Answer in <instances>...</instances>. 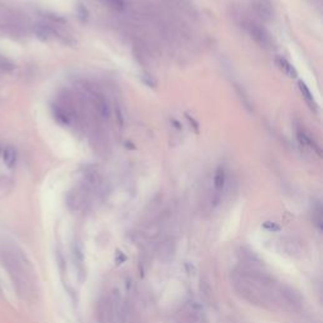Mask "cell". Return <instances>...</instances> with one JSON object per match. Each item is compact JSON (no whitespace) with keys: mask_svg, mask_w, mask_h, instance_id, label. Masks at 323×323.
Returning <instances> with one entry per match:
<instances>
[{"mask_svg":"<svg viewBox=\"0 0 323 323\" xmlns=\"http://www.w3.org/2000/svg\"><path fill=\"white\" fill-rule=\"evenodd\" d=\"M231 282L235 291L244 301L258 307L285 312H298L303 307V299L295 289L278 282L255 263L234 269Z\"/></svg>","mask_w":323,"mask_h":323,"instance_id":"cell-1","label":"cell"},{"mask_svg":"<svg viewBox=\"0 0 323 323\" xmlns=\"http://www.w3.org/2000/svg\"><path fill=\"white\" fill-rule=\"evenodd\" d=\"M0 260L16 294L23 301L34 302L38 297L37 275L31 260L22 247L13 242H3L0 247Z\"/></svg>","mask_w":323,"mask_h":323,"instance_id":"cell-2","label":"cell"},{"mask_svg":"<svg viewBox=\"0 0 323 323\" xmlns=\"http://www.w3.org/2000/svg\"><path fill=\"white\" fill-rule=\"evenodd\" d=\"M96 317L98 323H113L115 318V307L113 299L102 297L96 307Z\"/></svg>","mask_w":323,"mask_h":323,"instance_id":"cell-3","label":"cell"},{"mask_svg":"<svg viewBox=\"0 0 323 323\" xmlns=\"http://www.w3.org/2000/svg\"><path fill=\"white\" fill-rule=\"evenodd\" d=\"M245 28H246V32L249 33V35L259 46L264 48H269L272 46V38H270L269 33L266 32L263 27H260L259 24L254 22H247L245 24Z\"/></svg>","mask_w":323,"mask_h":323,"instance_id":"cell-4","label":"cell"},{"mask_svg":"<svg viewBox=\"0 0 323 323\" xmlns=\"http://www.w3.org/2000/svg\"><path fill=\"white\" fill-rule=\"evenodd\" d=\"M254 8L257 10L264 20H270L274 16V9H273L272 4L269 0H255L254 1Z\"/></svg>","mask_w":323,"mask_h":323,"instance_id":"cell-5","label":"cell"},{"mask_svg":"<svg viewBox=\"0 0 323 323\" xmlns=\"http://www.w3.org/2000/svg\"><path fill=\"white\" fill-rule=\"evenodd\" d=\"M297 139L302 146L310 149V150H316L318 154H321L320 146L317 145L316 143H314V140L310 138L309 134H308L304 129H302V128H298L297 129Z\"/></svg>","mask_w":323,"mask_h":323,"instance_id":"cell-6","label":"cell"},{"mask_svg":"<svg viewBox=\"0 0 323 323\" xmlns=\"http://www.w3.org/2000/svg\"><path fill=\"white\" fill-rule=\"evenodd\" d=\"M226 183V173L224 167H217L215 172V176H213V187H215L216 196L219 197L221 194L222 190L225 187Z\"/></svg>","mask_w":323,"mask_h":323,"instance_id":"cell-7","label":"cell"},{"mask_svg":"<svg viewBox=\"0 0 323 323\" xmlns=\"http://www.w3.org/2000/svg\"><path fill=\"white\" fill-rule=\"evenodd\" d=\"M275 64H276V66H278L279 68H280V70H282L283 72L285 73V75H287V76H289V77H297L298 76V73H297V71H295L294 67L291 66V65L289 64L288 61L285 60V58L276 57L275 58Z\"/></svg>","mask_w":323,"mask_h":323,"instance_id":"cell-8","label":"cell"},{"mask_svg":"<svg viewBox=\"0 0 323 323\" xmlns=\"http://www.w3.org/2000/svg\"><path fill=\"white\" fill-rule=\"evenodd\" d=\"M34 33L42 41H48L52 37V34H53V29L49 26H47V24L39 23V24H35L34 26Z\"/></svg>","mask_w":323,"mask_h":323,"instance_id":"cell-9","label":"cell"},{"mask_svg":"<svg viewBox=\"0 0 323 323\" xmlns=\"http://www.w3.org/2000/svg\"><path fill=\"white\" fill-rule=\"evenodd\" d=\"M16 158H18V157H16V150L13 146H7V148L4 149L3 159L8 168H13L16 163Z\"/></svg>","mask_w":323,"mask_h":323,"instance_id":"cell-10","label":"cell"},{"mask_svg":"<svg viewBox=\"0 0 323 323\" xmlns=\"http://www.w3.org/2000/svg\"><path fill=\"white\" fill-rule=\"evenodd\" d=\"M298 85H299V90H301L304 100H306V101H307V104L309 105V108L313 109V110H317V106H318V105H317L316 100H314L313 95H312L310 90L307 87V85H306L304 82H302V81L298 83Z\"/></svg>","mask_w":323,"mask_h":323,"instance_id":"cell-11","label":"cell"},{"mask_svg":"<svg viewBox=\"0 0 323 323\" xmlns=\"http://www.w3.org/2000/svg\"><path fill=\"white\" fill-rule=\"evenodd\" d=\"M95 96L96 97H95V100H94L95 108L97 109L98 114L106 119V117L109 116V113H110V109H109L108 102H106V100H105L104 97H101L100 95H95Z\"/></svg>","mask_w":323,"mask_h":323,"instance_id":"cell-12","label":"cell"},{"mask_svg":"<svg viewBox=\"0 0 323 323\" xmlns=\"http://www.w3.org/2000/svg\"><path fill=\"white\" fill-rule=\"evenodd\" d=\"M16 68V65L8 57L0 54V72H12Z\"/></svg>","mask_w":323,"mask_h":323,"instance_id":"cell-13","label":"cell"},{"mask_svg":"<svg viewBox=\"0 0 323 323\" xmlns=\"http://www.w3.org/2000/svg\"><path fill=\"white\" fill-rule=\"evenodd\" d=\"M100 1L115 10H121L124 8V0H100Z\"/></svg>","mask_w":323,"mask_h":323,"instance_id":"cell-14","label":"cell"},{"mask_svg":"<svg viewBox=\"0 0 323 323\" xmlns=\"http://www.w3.org/2000/svg\"><path fill=\"white\" fill-rule=\"evenodd\" d=\"M0 154H1V146H0Z\"/></svg>","mask_w":323,"mask_h":323,"instance_id":"cell-15","label":"cell"},{"mask_svg":"<svg viewBox=\"0 0 323 323\" xmlns=\"http://www.w3.org/2000/svg\"><path fill=\"white\" fill-rule=\"evenodd\" d=\"M0 295H1V288H0Z\"/></svg>","mask_w":323,"mask_h":323,"instance_id":"cell-16","label":"cell"}]
</instances>
